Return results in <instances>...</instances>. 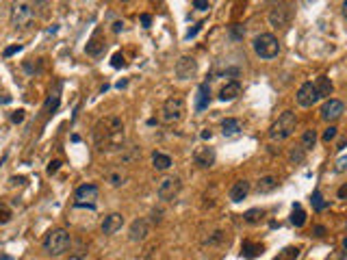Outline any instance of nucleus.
Here are the masks:
<instances>
[{
    "label": "nucleus",
    "mask_w": 347,
    "mask_h": 260,
    "mask_svg": "<svg viewBox=\"0 0 347 260\" xmlns=\"http://www.w3.org/2000/svg\"><path fill=\"white\" fill-rule=\"evenodd\" d=\"M126 128L118 115H106L93 126V143L100 152H118L124 148Z\"/></svg>",
    "instance_id": "f257e3e1"
},
{
    "label": "nucleus",
    "mask_w": 347,
    "mask_h": 260,
    "mask_svg": "<svg viewBox=\"0 0 347 260\" xmlns=\"http://www.w3.org/2000/svg\"><path fill=\"white\" fill-rule=\"evenodd\" d=\"M70 245H72V236H70L68 230H63V228L50 230V232L46 234V238H43V249H46L48 256H61V254H65Z\"/></svg>",
    "instance_id": "f03ea898"
},
{
    "label": "nucleus",
    "mask_w": 347,
    "mask_h": 260,
    "mask_svg": "<svg viewBox=\"0 0 347 260\" xmlns=\"http://www.w3.org/2000/svg\"><path fill=\"white\" fill-rule=\"evenodd\" d=\"M295 126H298V117H295L293 111H284L280 117L273 121V126L269 130V137L276 141H284L295 133Z\"/></svg>",
    "instance_id": "7ed1b4c3"
},
{
    "label": "nucleus",
    "mask_w": 347,
    "mask_h": 260,
    "mask_svg": "<svg viewBox=\"0 0 347 260\" xmlns=\"http://www.w3.org/2000/svg\"><path fill=\"white\" fill-rule=\"evenodd\" d=\"M254 52L260 56V59H276L280 54V41L276 35L271 33H260L258 37H254Z\"/></svg>",
    "instance_id": "20e7f679"
},
{
    "label": "nucleus",
    "mask_w": 347,
    "mask_h": 260,
    "mask_svg": "<svg viewBox=\"0 0 347 260\" xmlns=\"http://www.w3.org/2000/svg\"><path fill=\"white\" fill-rule=\"evenodd\" d=\"M35 20V5L31 3H16L11 7V26L13 28H28Z\"/></svg>",
    "instance_id": "39448f33"
},
{
    "label": "nucleus",
    "mask_w": 347,
    "mask_h": 260,
    "mask_svg": "<svg viewBox=\"0 0 347 260\" xmlns=\"http://www.w3.org/2000/svg\"><path fill=\"white\" fill-rule=\"evenodd\" d=\"M185 111H187V104L180 96H171L165 100V104L161 108V119L165 124H174V121H180L185 117Z\"/></svg>",
    "instance_id": "423d86ee"
},
{
    "label": "nucleus",
    "mask_w": 347,
    "mask_h": 260,
    "mask_svg": "<svg viewBox=\"0 0 347 260\" xmlns=\"http://www.w3.org/2000/svg\"><path fill=\"white\" fill-rule=\"evenodd\" d=\"M180 189H183V182H180L178 176H165L156 186V195H158V200L169 202L180 193Z\"/></svg>",
    "instance_id": "0eeeda50"
},
{
    "label": "nucleus",
    "mask_w": 347,
    "mask_h": 260,
    "mask_svg": "<svg viewBox=\"0 0 347 260\" xmlns=\"http://www.w3.org/2000/svg\"><path fill=\"white\" fill-rule=\"evenodd\" d=\"M98 195H100V191H98V186L96 184H91V182H87V184H81L76 189V193H74V198H76V206L81 208V206H89V208H93V204H96V200H98Z\"/></svg>",
    "instance_id": "6e6552de"
},
{
    "label": "nucleus",
    "mask_w": 347,
    "mask_h": 260,
    "mask_svg": "<svg viewBox=\"0 0 347 260\" xmlns=\"http://www.w3.org/2000/svg\"><path fill=\"white\" fill-rule=\"evenodd\" d=\"M198 72V61L193 56H180L176 61V68H174V74H176L178 81H189Z\"/></svg>",
    "instance_id": "1a4fd4ad"
},
{
    "label": "nucleus",
    "mask_w": 347,
    "mask_h": 260,
    "mask_svg": "<svg viewBox=\"0 0 347 260\" xmlns=\"http://www.w3.org/2000/svg\"><path fill=\"white\" fill-rule=\"evenodd\" d=\"M288 22H291V9H288V5H276L269 11V24L273 28H284V26H288Z\"/></svg>",
    "instance_id": "9d476101"
},
{
    "label": "nucleus",
    "mask_w": 347,
    "mask_h": 260,
    "mask_svg": "<svg viewBox=\"0 0 347 260\" xmlns=\"http://www.w3.org/2000/svg\"><path fill=\"white\" fill-rule=\"evenodd\" d=\"M319 113H321V119H325V121H334V119H338V117H341V115L345 113V104L341 102V100L330 98L328 102L321 106Z\"/></svg>",
    "instance_id": "9b49d317"
},
{
    "label": "nucleus",
    "mask_w": 347,
    "mask_h": 260,
    "mask_svg": "<svg viewBox=\"0 0 347 260\" xmlns=\"http://www.w3.org/2000/svg\"><path fill=\"white\" fill-rule=\"evenodd\" d=\"M150 234V223L148 219H143V217H139V219H135L133 223H130V230H128V236L133 243H141L146 241Z\"/></svg>",
    "instance_id": "f8f14e48"
},
{
    "label": "nucleus",
    "mask_w": 347,
    "mask_h": 260,
    "mask_svg": "<svg viewBox=\"0 0 347 260\" xmlns=\"http://www.w3.org/2000/svg\"><path fill=\"white\" fill-rule=\"evenodd\" d=\"M317 100H319V96H317L315 83H304L298 89V104L300 106H313Z\"/></svg>",
    "instance_id": "ddd939ff"
},
{
    "label": "nucleus",
    "mask_w": 347,
    "mask_h": 260,
    "mask_svg": "<svg viewBox=\"0 0 347 260\" xmlns=\"http://www.w3.org/2000/svg\"><path fill=\"white\" fill-rule=\"evenodd\" d=\"M215 158H217V154H215L213 148H198V150L193 152V161H195V165H198V167H202V169L213 167V165H215Z\"/></svg>",
    "instance_id": "4468645a"
},
{
    "label": "nucleus",
    "mask_w": 347,
    "mask_h": 260,
    "mask_svg": "<svg viewBox=\"0 0 347 260\" xmlns=\"http://www.w3.org/2000/svg\"><path fill=\"white\" fill-rule=\"evenodd\" d=\"M122 226H124V215L122 213H111L104 217L102 221V234L106 236H113L118 230H122Z\"/></svg>",
    "instance_id": "2eb2a0df"
},
{
    "label": "nucleus",
    "mask_w": 347,
    "mask_h": 260,
    "mask_svg": "<svg viewBox=\"0 0 347 260\" xmlns=\"http://www.w3.org/2000/svg\"><path fill=\"white\" fill-rule=\"evenodd\" d=\"M102 50H104V37H102V31L98 28V31H93L91 39L87 41L85 52L89 56H100V54H102Z\"/></svg>",
    "instance_id": "dca6fc26"
},
{
    "label": "nucleus",
    "mask_w": 347,
    "mask_h": 260,
    "mask_svg": "<svg viewBox=\"0 0 347 260\" xmlns=\"http://www.w3.org/2000/svg\"><path fill=\"white\" fill-rule=\"evenodd\" d=\"M241 96V83L239 81H230L221 87V91H219V100L221 102H230V100H235Z\"/></svg>",
    "instance_id": "f3484780"
},
{
    "label": "nucleus",
    "mask_w": 347,
    "mask_h": 260,
    "mask_svg": "<svg viewBox=\"0 0 347 260\" xmlns=\"http://www.w3.org/2000/svg\"><path fill=\"white\" fill-rule=\"evenodd\" d=\"M250 193V182L248 180H237V182L230 186V200L233 202H243Z\"/></svg>",
    "instance_id": "a211bd4d"
},
{
    "label": "nucleus",
    "mask_w": 347,
    "mask_h": 260,
    "mask_svg": "<svg viewBox=\"0 0 347 260\" xmlns=\"http://www.w3.org/2000/svg\"><path fill=\"white\" fill-rule=\"evenodd\" d=\"M315 89H317V96L319 98H330L332 91H334V85H332V81L328 76H319L315 81Z\"/></svg>",
    "instance_id": "6ab92c4d"
},
{
    "label": "nucleus",
    "mask_w": 347,
    "mask_h": 260,
    "mask_svg": "<svg viewBox=\"0 0 347 260\" xmlns=\"http://www.w3.org/2000/svg\"><path fill=\"white\" fill-rule=\"evenodd\" d=\"M171 165H174L171 156L163 154V152H154V154H152V167H154V169H158V171H165V169H169Z\"/></svg>",
    "instance_id": "aec40b11"
},
{
    "label": "nucleus",
    "mask_w": 347,
    "mask_h": 260,
    "mask_svg": "<svg viewBox=\"0 0 347 260\" xmlns=\"http://www.w3.org/2000/svg\"><path fill=\"white\" fill-rule=\"evenodd\" d=\"M276 186H278V178L276 176H263L258 180V184H256V191H258V195H265V193H271Z\"/></svg>",
    "instance_id": "412c9836"
},
{
    "label": "nucleus",
    "mask_w": 347,
    "mask_h": 260,
    "mask_svg": "<svg viewBox=\"0 0 347 260\" xmlns=\"http://www.w3.org/2000/svg\"><path fill=\"white\" fill-rule=\"evenodd\" d=\"M265 251V247L260 243H252V241H243V245H241V254H243V258H256V256H260Z\"/></svg>",
    "instance_id": "4be33fe9"
},
{
    "label": "nucleus",
    "mask_w": 347,
    "mask_h": 260,
    "mask_svg": "<svg viewBox=\"0 0 347 260\" xmlns=\"http://www.w3.org/2000/svg\"><path fill=\"white\" fill-rule=\"evenodd\" d=\"M208 102H211V87H208L206 83L200 85V91H198V104H195V108L198 111H204V108L208 106Z\"/></svg>",
    "instance_id": "5701e85b"
},
{
    "label": "nucleus",
    "mask_w": 347,
    "mask_h": 260,
    "mask_svg": "<svg viewBox=\"0 0 347 260\" xmlns=\"http://www.w3.org/2000/svg\"><path fill=\"white\" fill-rule=\"evenodd\" d=\"M126 178L128 176H126L124 169H111L106 173V180H108V184H111V186H122L126 182Z\"/></svg>",
    "instance_id": "b1692460"
},
{
    "label": "nucleus",
    "mask_w": 347,
    "mask_h": 260,
    "mask_svg": "<svg viewBox=\"0 0 347 260\" xmlns=\"http://www.w3.org/2000/svg\"><path fill=\"white\" fill-rule=\"evenodd\" d=\"M239 130H241V121H239V119L228 117V119L221 121V133L223 135H237Z\"/></svg>",
    "instance_id": "393cba45"
},
{
    "label": "nucleus",
    "mask_w": 347,
    "mask_h": 260,
    "mask_svg": "<svg viewBox=\"0 0 347 260\" xmlns=\"http://www.w3.org/2000/svg\"><path fill=\"white\" fill-rule=\"evenodd\" d=\"M291 223L295 228H302L304 223H306V213H304V208L300 204L293 206V213H291Z\"/></svg>",
    "instance_id": "a878e982"
},
{
    "label": "nucleus",
    "mask_w": 347,
    "mask_h": 260,
    "mask_svg": "<svg viewBox=\"0 0 347 260\" xmlns=\"http://www.w3.org/2000/svg\"><path fill=\"white\" fill-rule=\"evenodd\" d=\"M298 258H300V247H293V245H291V247L282 249L273 260H298Z\"/></svg>",
    "instance_id": "bb28decb"
},
{
    "label": "nucleus",
    "mask_w": 347,
    "mask_h": 260,
    "mask_svg": "<svg viewBox=\"0 0 347 260\" xmlns=\"http://www.w3.org/2000/svg\"><path fill=\"white\" fill-rule=\"evenodd\" d=\"M315 143H317V130H306V133L302 135V148L304 150H310V148H315Z\"/></svg>",
    "instance_id": "cd10ccee"
},
{
    "label": "nucleus",
    "mask_w": 347,
    "mask_h": 260,
    "mask_svg": "<svg viewBox=\"0 0 347 260\" xmlns=\"http://www.w3.org/2000/svg\"><path fill=\"white\" fill-rule=\"evenodd\" d=\"M263 215H265V213L260 211V208H250V211L243 215V219L248 221V223H258L260 219H263Z\"/></svg>",
    "instance_id": "c85d7f7f"
},
{
    "label": "nucleus",
    "mask_w": 347,
    "mask_h": 260,
    "mask_svg": "<svg viewBox=\"0 0 347 260\" xmlns=\"http://www.w3.org/2000/svg\"><path fill=\"white\" fill-rule=\"evenodd\" d=\"M11 221V208L5 204V202H0V226H5V223Z\"/></svg>",
    "instance_id": "c756f323"
},
{
    "label": "nucleus",
    "mask_w": 347,
    "mask_h": 260,
    "mask_svg": "<svg viewBox=\"0 0 347 260\" xmlns=\"http://www.w3.org/2000/svg\"><path fill=\"white\" fill-rule=\"evenodd\" d=\"M325 206H328V204L323 202L321 191H315V193H313V208H315V211H323Z\"/></svg>",
    "instance_id": "7c9ffc66"
},
{
    "label": "nucleus",
    "mask_w": 347,
    "mask_h": 260,
    "mask_svg": "<svg viewBox=\"0 0 347 260\" xmlns=\"http://www.w3.org/2000/svg\"><path fill=\"white\" fill-rule=\"evenodd\" d=\"M304 148H295V150H291V154H288V158H291L293 163H302L304 161Z\"/></svg>",
    "instance_id": "2f4dec72"
},
{
    "label": "nucleus",
    "mask_w": 347,
    "mask_h": 260,
    "mask_svg": "<svg viewBox=\"0 0 347 260\" xmlns=\"http://www.w3.org/2000/svg\"><path fill=\"white\" fill-rule=\"evenodd\" d=\"M59 169H61V161H59V158H54V161H50V163H48L46 173H48V176H54V173L59 171Z\"/></svg>",
    "instance_id": "473e14b6"
},
{
    "label": "nucleus",
    "mask_w": 347,
    "mask_h": 260,
    "mask_svg": "<svg viewBox=\"0 0 347 260\" xmlns=\"http://www.w3.org/2000/svg\"><path fill=\"white\" fill-rule=\"evenodd\" d=\"M223 236H226V234H223L221 230H217V232H213V236H208V238H206V243H208V245H217V243H221V241H223Z\"/></svg>",
    "instance_id": "72a5a7b5"
},
{
    "label": "nucleus",
    "mask_w": 347,
    "mask_h": 260,
    "mask_svg": "<svg viewBox=\"0 0 347 260\" xmlns=\"http://www.w3.org/2000/svg\"><path fill=\"white\" fill-rule=\"evenodd\" d=\"M111 65H113V68H124V65H126L124 54H122V52H115L113 59H111Z\"/></svg>",
    "instance_id": "f704fd0d"
},
{
    "label": "nucleus",
    "mask_w": 347,
    "mask_h": 260,
    "mask_svg": "<svg viewBox=\"0 0 347 260\" xmlns=\"http://www.w3.org/2000/svg\"><path fill=\"white\" fill-rule=\"evenodd\" d=\"M336 126H330V128H325V133H323V141L325 143H330L332 139H334V137H336Z\"/></svg>",
    "instance_id": "c9c22d12"
},
{
    "label": "nucleus",
    "mask_w": 347,
    "mask_h": 260,
    "mask_svg": "<svg viewBox=\"0 0 347 260\" xmlns=\"http://www.w3.org/2000/svg\"><path fill=\"white\" fill-rule=\"evenodd\" d=\"M193 9L206 11V9H211V3H208V0H193Z\"/></svg>",
    "instance_id": "e433bc0d"
},
{
    "label": "nucleus",
    "mask_w": 347,
    "mask_h": 260,
    "mask_svg": "<svg viewBox=\"0 0 347 260\" xmlns=\"http://www.w3.org/2000/svg\"><path fill=\"white\" fill-rule=\"evenodd\" d=\"M11 121L13 124H20V121H24V111H16V113H11Z\"/></svg>",
    "instance_id": "4c0bfd02"
},
{
    "label": "nucleus",
    "mask_w": 347,
    "mask_h": 260,
    "mask_svg": "<svg viewBox=\"0 0 347 260\" xmlns=\"http://www.w3.org/2000/svg\"><path fill=\"white\" fill-rule=\"evenodd\" d=\"M20 50H22V46H20V43H16V46H9V48H5V56H11V54H16V52H20Z\"/></svg>",
    "instance_id": "58836bf2"
},
{
    "label": "nucleus",
    "mask_w": 347,
    "mask_h": 260,
    "mask_svg": "<svg viewBox=\"0 0 347 260\" xmlns=\"http://www.w3.org/2000/svg\"><path fill=\"white\" fill-rule=\"evenodd\" d=\"M347 169V156H341L336 161V171H345Z\"/></svg>",
    "instance_id": "ea45409f"
},
{
    "label": "nucleus",
    "mask_w": 347,
    "mask_h": 260,
    "mask_svg": "<svg viewBox=\"0 0 347 260\" xmlns=\"http://www.w3.org/2000/svg\"><path fill=\"white\" fill-rule=\"evenodd\" d=\"M56 106H59V96H56V93H54V98H50V100H48L46 108H48V111H50V108H52V111H54Z\"/></svg>",
    "instance_id": "a19ab883"
},
{
    "label": "nucleus",
    "mask_w": 347,
    "mask_h": 260,
    "mask_svg": "<svg viewBox=\"0 0 347 260\" xmlns=\"http://www.w3.org/2000/svg\"><path fill=\"white\" fill-rule=\"evenodd\" d=\"M336 195H338V200H347V184H343L341 189H338Z\"/></svg>",
    "instance_id": "79ce46f5"
},
{
    "label": "nucleus",
    "mask_w": 347,
    "mask_h": 260,
    "mask_svg": "<svg viewBox=\"0 0 347 260\" xmlns=\"http://www.w3.org/2000/svg\"><path fill=\"white\" fill-rule=\"evenodd\" d=\"M313 232H315V236H323V234H325V228H323V226H315Z\"/></svg>",
    "instance_id": "37998d69"
},
{
    "label": "nucleus",
    "mask_w": 347,
    "mask_h": 260,
    "mask_svg": "<svg viewBox=\"0 0 347 260\" xmlns=\"http://www.w3.org/2000/svg\"><path fill=\"white\" fill-rule=\"evenodd\" d=\"M141 24H143V26H150V24H152V18L148 16V13H143V16H141Z\"/></svg>",
    "instance_id": "c03bdc74"
},
{
    "label": "nucleus",
    "mask_w": 347,
    "mask_h": 260,
    "mask_svg": "<svg viewBox=\"0 0 347 260\" xmlns=\"http://www.w3.org/2000/svg\"><path fill=\"white\" fill-rule=\"evenodd\" d=\"M200 26H202V24H198V26H195V28H191V31H189V33H187V39H191V37H195V35H198V31H200Z\"/></svg>",
    "instance_id": "a18cd8bd"
},
{
    "label": "nucleus",
    "mask_w": 347,
    "mask_h": 260,
    "mask_svg": "<svg viewBox=\"0 0 347 260\" xmlns=\"http://www.w3.org/2000/svg\"><path fill=\"white\" fill-rule=\"evenodd\" d=\"M122 28H124V24H122V22H115V24H113V31H115V33H120Z\"/></svg>",
    "instance_id": "49530a36"
},
{
    "label": "nucleus",
    "mask_w": 347,
    "mask_h": 260,
    "mask_svg": "<svg viewBox=\"0 0 347 260\" xmlns=\"http://www.w3.org/2000/svg\"><path fill=\"white\" fill-rule=\"evenodd\" d=\"M24 182V178H11V184H22Z\"/></svg>",
    "instance_id": "de8ad7c7"
},
{
    "label": "nucleus",
    "mask_w": 347,
    "mask_h": 260,
    "mask_svg": "<svg viewBox=\"0 0 347 260\" xmlns=\"http://www.w3.org/2000/svg\"><path fill=\"white\" fill-rule=\"evenodd\" d=\"M202 139H211V130H204V133H202Z\"/></svg>",
    "instance_id": "09e8293b"
},
{
    "label": "nucleus",
    "mask_w": 347,
    "mask_h": 260,
    "mask_svg": "<svg viewBox=\"0 0 347 260\" xmlns=\"http://www.w3.org/2000/svg\"><path fill=\"white\" fill-rule=\"evenodd\" d=\"M347 146V139H341V141H338V150H343Z\"/></svg>",
    "instance_id": "8fccbe9b"
},
{
    "label": "nucleus",
    "mask_w": 347,
    "mask_h": 260,
    "mask_svg": "<svg viewBox=\"0 0 347 260\" xmlns=\"http://www.w3.org/2000/svg\"><path fill=\"white\" fill-rule=\"evenodd\" d=\"M343 16H345V20H347V3H343Z\"/></svg>",
    "instance_id": "3c124183"
},
{
    "label": "nucleus",
    "mask_w": 347,
    "mask_h": 260,
    "mask_svg": "<svg viewBox=\"0 0 347 260\" xmlns=\"http://www.w3.org/2000/svg\"><path fill=\"white\" fill-rule=\"evenodd\" d=\"M343 247H345V251H347V236H345V241H343Z\"/></svg>",
    "instance_id": "603ef678"
}]
</instances>
